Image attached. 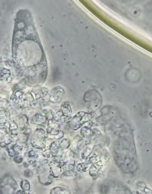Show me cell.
Wrapping results in <instances>:
<instances>
[{
  "mask_svg": "<svg viewBox=\"0 0 152 194\" xmlns=\"http://www.w3.org/2000/svg\"><path fill=\"white\" fill-rule=\"evenodd\" d=\"M50 166L51 167L52 173L54 177H58L61 172V166L60 164L57 162L52 161L50 164Z\"/></svg>",
  "mask_w": 152,
  "mask_h": 194,
  "instance_id": "cell-2",
  "label": "cell"
},
{
  "mask_svg": "<svg viewBox=\"0 0 152 194\" xmlns=\"http://www.w3.org/2000/svg\"><path fill=\"white\" fill-rule=\"evenodd\" d=\"M71 145V142L69 140H66V139H64L63 140L61 143H60V148L62 150H66L68 149Z\"/></svg>",
  "mask_w": 152,
  "mask_h": 194,
  "instance_id": "cell-3",
  "label": "cell"
},
{
  "mask_svg": "<svg viewBox=\"0 0 152 194\" xmlns=\"http://www.w3.org/2000/svg\"><path fill=\"white\" fill-rule=\"evenodd\" d=\"M77 169L79 172H85L87 170V165L84 163L79 164L77 166Z\"/></svg>",
  "mask_w": 152,
  "mask_h": 194,
  "instance_id": "cell-6",
  "label": "cell"
},
{
  "mask_svg": "<svg viewBox=\"0 0 152 194\" xmlns=\"http://www.w3.org/2000/svg\"><path fill=\"white\" fill-rule=\"evenodd\" d=\"M25 194V193H24V192L21 191H19L17 192V194Z\"/></svg>",
  "mask_w": 152,
  "mask_h": 194,
  "instance_id": "cell-8",
  "label": "cell"
},
{
  "mask_svg": "<svg viewBox=\"0 0 152 194\" xmlns=\"http://www.w3.org/2000/svg\"><path fill=\"white\" fill-rule=\"evenodd\" d=\"M52 194H69L68 192L62 188H55L53 189Z\"/></svg>",
  "mask_w": 152,
  "mask_h": 194,
  "instance_id": "cell-5",
  "label": "cell"
},
{
  "mask_svg": "<svg viewBox=\"0 0 152 194\" xmlns=\"http://www.w3.org/2000/svg\"><path fill=\"white\" fill-rule=\"evenodd\" d=\"M91 115L85 112H80L76 115L71 121V125L72 126L74 129H77L81 125H82L85 122L88 121L91 118Z\"/></svg>",
  "mask_w": 152,
  "mask_h": 194,
  "instance_id": "cell-1",
  "label": "cell"
},
{
  "mask_svg": "<svg viewBox=\"0 0 152 194\" xmlns=\"http://www.w3.org/2000/svg\"><path fill=\"white\" fill-rule=\"evenodd\" d=\"M21 186L24 191H28L30 189L29 183L27 180H23L21 183Z\"/></svg>",
  "mask_w": 152,
  "mask_h": 194,
  "instance_id": "cell-4",
  "label": "cell"
},
{
  "mask_svg": "<svg viewBox=\"0 0 152 194\" xmlns=\"http://www.w3.org/2000/svg\"><path fill=\"white\" fill-rule=\"evenodd\" d=\"M42 155L45 158H49L51 155V151L50 150H45L42 153Z\"/></svg>",
  "mask_w": 152,
  "mask_h": 194,
  "instance_id": "cell-7",
  "label": "cell"
}]
</instances>
